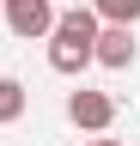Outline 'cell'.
<instances>
[{"mask_svg":"<svg viewBox=\"0 0 140 146\" xmlns=\"http://www.w3.org/2000/svg\"><path fill=\"white\" fill-rule=\"evenodd\" d=\"M0 12H6V31L19 43H37V36L55 31V6L49 0H0Z\"/></svg>","mask_w":140,"mask_h":146,"instance_id":"2","label":"cell"},{"mask_svg":"<svg viewBox=\"0 0 140 146\" xmlns=\"http://www.w3.org/2000/svg\"><path fill=\"white\" fill-rule=\"evenodd\" d=\"M92 43H98V12H92V6L55 12V31H49V67H55V73L92 67Z\"/></svg>","mask_w":140,"mask_h":146,"instance_id":"1","label":"cell"},{"mask_svg":"<svg viewBox=\"0 0 140 146\" xmlns=\"http://www.w3.org/2000/svg\"><path fill=\"white\" fill-rule=\"evenodd\" d=\"M85 146H128V140H85Z\"/></svg>","mask_w":140,"mask_h":146,"instance_id":"7","label":"cell"},{"mask_svg":"<svg viewBox=\"0 0 140 146\" xmlns=\"http://www.w3.org/2000/svg\"><path fill=\"white\" fill-rule=\"evenodd\" d=\"M25 104H31V91L19 85V79H0V128H12L25 116Z\"/></svg>","mask_w":140,"mask_h":146,"instance_id":"5","label":"cell"},{"mask_svg":"<svg viewBox=\"0 0 140 146\" xmlns=\"http://www.w3.org/2000/svg\"><path fill=\"white\" fill-rule=\"evenodd\" d=\"M92 12L104 18V25H134V18H140V0H92Z\"/></svg>","mask_w":140,"mask_h":146,"instance_id":"6","label":"cell"},{"mask_svg":"<svg viewBox=\"0 0 140 146\" xmlns=\"http://www.w3.org/2000/svg\"><path fill=\"white\" fill-rule=\"evenodd\" d=\"M92 61H98V67H110V73H122V67H134V25H98V43H92Z\"/></svg>","mask_w":140,"mask_h":146,"instance_id":"4","label":"cell"},{"mask_svg":"<svg viewBox=\"0 0 140 146\" xmlns=\"http://www.w3.org/2000/svg\"><path fill=\"white\" fill-rule=\"evenodd\" d=\"M67 122H73V128H85V134H104V128H110L116 122V98H110V91H73V98H67Z\"/></svg>","mask_w":140,"mask_h":146,"instance_id":"3","label":"cell"}]
</instances>
